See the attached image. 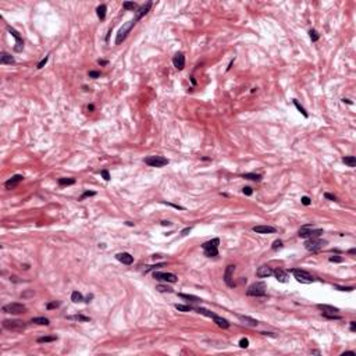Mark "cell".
<instances>
[{
    "mask_svg": "<svg viewBox=\"0 0 356 356\" xmlns=\"http://www.w3.org/2000/svg\"><path fill=\"white\" fill-rule=\"evenodd\" d=\"M57 341V337L56 335H46V337H40L38 338V342L39 344H45V342H55Z\"/></svg>",
    "mask_w": 356,
    "mask_h": 356,
    "instance_id": "f1b7e54d",
    "label": "cell"
},
{
    "mask_svg": "<svg viewBox=\"0 0 356 356\" xmlns=\"http://www.w3.org/2000/svg\"><path fill=\"white\" fill-rule=\"evenodd\" d=\"M292 274H294V277L297 278L298 282H302V284H312L316 281V278L312 276V274H309L307 271L305 270H301V268H294V270H291Z\"/></svg>",
    "mask_w": 356,
    "mask_h": 356,
    "instance_id": "3957f363",
    "label": "cell"
},
{
    "mask_svg": "<svg viewBox=\"0 0 356 356\" xmlns=\"http://www.w3.org/2000/svg\"><path fill=\"white\" fill-rule=\"evenodd\" d=\"M3 312L11 313V315H20V313L26 312V306L22 303H18V302H11V303L3 306Z\"/></svg>",
    "mask_w": 356,
    "mask_h": 356,
    "instance_id": "8992f818",
    "label": "cell"
},
{
    "mask_svg": "<svg viewBox=\"0 0 356 356\" xmlns=\"http://www.w3.org/2000/svg\"><path fill=\"white\" fill-rule=\"evenodd\" d=\"M14 57L11 55H8V53L6 52H2V55H0V64H14Z\"/></svg>",
    "mask_w": 356,
    "mask_h": 356,
    "instance_id": "ffe728a7",
    "label": "cell"
},
{
    "mask_svg": "<svg viewBox=\"0 0 356 356\" xmlns=\"http://www.w3.org/2000/svg\"><path fill=\"white\" fill-rule=\"evenodd\" d=\"M135 24H136V21H135V20H131V21H128V22H125L124 25H122L121 28H120V31H118L117 36H116V45H121L122 42L125 40L127 35L130 34V31L134 28V25H135Z\"/></svg>",
    "mask_w": 356,
    "mask_h": 356,
    "instance_id": "7a4b0ae2",
    "label": "cell"
},
{
    "mask_svg": "<svg viewBox=\"0 0 356 356\" xmlns=\"http://www.w3.org/2000/svg\"><path fill=\"white\" fill-rule=\"evenodd\" d=\"M238 317H239V320H241V321H244L245 324H248V325H252V327H255V325L259 324V321H257V320L250 319V317H248V316H241V315H238Z\"/></svg>",
    "mask_w": 356,
    "mask_h": 356,
    "instance_id": "603a6c76",
    "label": "cell"
},
{
    "mask_svg": "<svg viewBox=\"0 0 356 356\" xmlns=\"http://www.w3.org/2000/svg\"><path fill=\"white\" fill-rule=\"evenodd\" d=\"M323 234V230H313L312 225H305L299 230V237L301 238H319Z\"/></svg>",
    "mask_w": 356,
    "mask_h": 356,
    "instance_id": "52a82bcc",
    "label": "cell"
},
{
    "mask_svg": "<svg viewBox=\"0 0 356 356\" xmlns=\"http://www.w3.org/2000/svg\"><path fill=\"white\" fill-rule=\"evenodd\" d=\"M153 278L157 281H164V282H177L178 277L173 273H164V271H154Z\"/></svg>",
    "mask_w": 356,
    "mask_h": 356,
    "instance_id": "30bf717a",
    "label": "cell"
},
{
    "mask_svg": "<svg viewBox=\"0 0 356 356\" xmlns=\"http://www.w3.org/2000/svg\"><path fill=\"white\" fill-rule=\"evenodd\" d=\"M31 323H35V324H39V325H49L50 320L46 319V317H32Z\"/></svg>",
    "mask_w": 356,
    "mask_h": 356,
    "instance_id": "cb8c5ba5",
    "label": "cell"
},
{
    "mask_svg": "<svg viewBox=\"0 0 356 356\" xmlns=\"http://www.w3.org/2000/svg\"><path fill=\"white\" fill-rule=\"evenodd\" d=\"M150 7H152V2H148L146 4H143V6H140V7L136 10V14H135V21H139L140 18H142L143 16H146V14L149 13V10H150Z\"/></svg>",
    "mask_w": 356,
    "mask_h": 356,
    "instance_id": "2e32d148",
    "label": "cell"
},
{
    "mask_svg": "<svg viewBox=\"0 0 356 356\" xmlns=\"http://www.w3.org/2000/svg\"><path fill=\"white\" fill-rule=\"evenodd\" d=\"M234 271H235V266L234 264H230L227 266L225 271H224V281L228 287H234L235 284L232 282V277H234Z\"/></svg>",
    "mask_w": 356,
    "mask_h": 356,
    "instance_id": "7c38bea8",
    "label": "cell"
},
{
    "mask_svg": "<svg viewBox=\"0 0 356 356\" xmlns=\"http://www.w3.org/2000/svg\"><path fill=\"white\" fill-rule=\"evenodd\" d=\"M173 64H174V67L177 68V70H184V67H185V56H184V53H181V52H178L177 55L174 56V59H173Z\"/></svg>",
    "mask_w": 356,
    "mask_h": 356,
    "instance_id": "5bb4252c",
    "label": "cell"
},
{
    "mask_svg": "<svg viewBox=\"0 0 356 356\" xmlns=\"http://www.w3.org/2000/svg\"><path fill=\"white\" fill-rule=\"evenodd\" d=\"M59 305H60V303H59V302H56V301H55V302H50V303L46 305V309H49V310H50V309H56V307H59Z\"/></svg>",
    "mask_w": 356,
    "mask_h": 356,
    "instance_id": "bcb514c9",
    "label": "cell"
},
{
    "mask_svg": "<svg viewBox=\"0 0 356 356\" xmlns=\"http://www.w3.org/2000/svg\"><path fill=\"white\" fill-rule=\"evenodd\" d=\"M175 309L178 310V312H191V310H193L192 306H189V305H175Z\"/></svg>",
    "mask_w": 356,
    "mask_h": 356,
    "instance_id": "d6a6232c",
    "label": "cell"
},
{
    "mask_svg": "<svg viewBox=\"0 0 356 356\" xmlns=\"http://www.w3.org/2000/svg\"><path fill=\"white\" fill-rule=\"evenodd\" d=\"M24 179V177L21 174H16V175H13L11 178H8L7 181L4 182V187H6V189H14V188L17 187V185L20 184L21 181Z\"/></svg>",
    "mask_w": 356,
    "mask_h": 356,
    "instance_id": "4fadbf2b",
    "label": "cell"
},
{
    "mask_svg": "<svg viewBox=\"0 0 356 356\" xmlns=\"http://www.w3.org/2000/svg\"><path fill=\"white\" fill-rule=\"evenodd\" d=\"M122 7H124L125 10H138V6H136V3H134V2H125L124 4H122Z\"/></svg>",
    "mask_w": 356,
    "mask_h": 356,
    "instance_id": "836d02e7",
    "label": "cell"
},
{
    "mask_svg": "<svg viewBox=\"0 0 356 356\" xmlns=\"http://www.w3.org/2000/svg\"><path fill=\"white\" fill-rule=\"evenodd\" d=\"M317 307H319L323 313H338V312H339L338 307L330 306V305H317Z\"/></svg>",
    "mask_w": 356,
    "mask_h": 356,
    "instance_id": "7402d4cb",
    "label": "cell"
},
{
    "mask_svg": "<svg viewBox=\"0 0 356 356\" xmlns=\"http://www.w3.org/2000/svg\"><path fill=\"white\" fill-rule=\"evenodd\" d=\"M335 288L338 289V291H346V292H351V291H354V287H338V285H335Z\"/></svg>",
    "mask_w": 356,
    "mask_h": 356,
    "instance_id": "7bdbcfd3",
    "label": "cell"
},
{
    "mask_svg": "<svg viewBox=\"0 0 356 356\" xmlns=\"http://www.w3.org/2000/svg\"><path fill=\"white\" fill-rule=\"evenodd\" d=\"M93 109H95V107H93V104H89V106H88V110H91V112H92V110H93Z\"/></svg>",
    "mask_w": 356,
    "mask_h": 356,
    "instance_id": "94428289",
    "label": "cell"
},
{
    "mask_svg": "<svg viewBox=\"0 0 356 356\" xmlns=\"http://www.w3.org/2000/svg\"><path fill=\"white\" fill-rule=\"evenodd\" d=\"M96 195V192L95 191H85V192L82 193V195L79 196V200H83L85 198H89V196H95Z\"/></svg>",
    "mask_w": 356,
    "mask_h": 356,
    "instance_id": "74e56055",
    "label": "cell"
},
{
    "mask_svg": "<svg viewBox=\"0 0 356 356\" xmlns=\"http://www.w3.org/2000/svg\"><path fill=\"white\" fill-rule=\"evenodd\" d=\"M75 184V178H60L59 179V185L61 187H65V185H74Z\"/></svg>",
    "mask_w": 356,
    "mask_h": 356,
    "instance_id": "4dcf8cb0",
    "label": "cell"
},
{
    "mask_svg": "<svg viewBox=\"0 0 356 356\" xmlns=\"http://www.w3.org/2000/svg\"><path fill=\"white\" fill-rule=\"evenodd\" d=\"M342 102H344V103H348V104H352V102H351V100H349V99H342Z\"/></svg>",
    "mask_w": 356,
    "mask_h": 356,
    "instance_id": "680465c9",
    "label": "cell"
},
{
    "mask_svg": "<svg viewBox=\"0 0 356 356\" xmlns=\"http://www.w3.org/2000/svg\"><path fill=\"white\" fill-rule=\"evenodd\" d=\"M47 61H49V56H45V59H42L38 63L36 68H39V70H40V68H43L45 65H46V63H47Z\"/></svg>",
    "mask_w": 356,
    "mask_h": 356,
    "instance_id": "60d3db41",
    "label": "cell"
},
{
    "mask_svg": "<svg viewBox=\"0 0 356 356\" xmlns=\"http://www.w3.org/2000/svg\"><path fill=\"white\" fill-rule=\"evenodd\" d=\"M161 225H171L170 221H161Z\"/></svg>",
    "mask_w": 356,
    "mask_h": 356,
    "instance_id": "9f6ffc18",
    "label": "cell"
},
{
    "mask_svg": "<svg viewBox=\"0 0 356 356\" xmlns=\"http://www.w3.org/2000/svg\"><path fill=\"white\" fill-rule=\"evenodd\" d=\"M213 320H214V323L218 325L220 328H228L230 327V321L228 320H225V319H223V317H220V316H214L213 317Z\"/></svg>",
    "mask_w": 356,
    "mask_h": 356,
    "instance_id": "44dd1931",
    "label": "cell"
},
{
    "mask_svg": "<svg viewBox=\"0 0 356 356\" xmlns=\"http://www.w3.org/2000/svg\"><path fill=\"white\" fill-rule=\"evenodd\" d=\"M100 174H102V177H103L104 181H110V174H109V171H107V170H102Z\"/></svg>",
    "mask_w": 356,
    "mask_h": 356,
    "instance_id": "f6af8a7d",
    "label": "cell"
},
{
    "mask_svg": "<svg viewBox=\"0 0 356 356\" xmlns=\"http://www.w3.org/2000/svg\"><path fill=\"white\" fill-rule=\"evenodd\" d=\"M309 36H310V39H312V42H317L319 40V38H320V35H319V32L316 31V29H310L309 31Z\"/></svg>",
    "mask_w": 356,
    "mask_h": 356,
    "instance_id": "8d00e7d4",
    "label": "cell"
},
{
    "mask_svg": "<svg viewBox=\"0 0 356 356\" xmlns=\"http://www.w3.org/2000/svg\"><path fill=\"white\" fill-rule=\"evenodd\" d=\"M88 75H89V78H99L100 73H99V71H89Z\"/></svg>",
    "mask_w": 356,
    "mask_h": 356,
    "instance_id": "7dc6e473",
    "label": "cell"
},
{
    "mask_svg": "<svg viewBox=\"0 0 356 356\" xmlns=\"http://www.w3.org/2000/svg\"><path fill=\"white\" fill-rule=\"evenodd\" d=\"M97 63H99L100 65H106V64H107V60H99Z\"/></svg>",
    "mask_w": 356,
    "mask_h": 356,
    "instance_id": "11a10c76",
    "label": "cell"
},
{
    "mask_svg": "<svg viewBox=\"0 0 356 356\" xmlns=\"http://www.w3.org/2000/svg\"><path fill=\"white\" fill-rule=\"evenodd\" d=\"M324 198L328 199V200H333V202H335V200H337V196H335V195H333V193H328V192L324 193Z\"/></svg>",
    "mask_w": 356,
    "mask_h": 356,
    "instance_id": "f907efd6",
    "label": "cell"
},
{
    "mask_svg": "<svg viewBox=\"0 0 356 356\" xmlns=\"http://www.w3.org/2000/svg\"><path fill=\"white\" fill-rule=\"evenodd\" d=\"M342 260H344V259H342L341 256H331V257H330V262H331V263H341Z\"/></svg>",
    "mask_w": 356,
    "mask_h": 356,
    "instance_id": "c3c4849f",
    "label": "cell"
},
{
    "mask_svg": "<svg viewBox=\"0 0 356 356\" xmlns=\"http://www.w3.org/2000/svg\"><path fill=\"white\" fill-rule=\"evenodd\" d=\"M71 301H73L74 303H79V302H82V301H83L82 294H81V292H78V291H74L73 294H71Z\"/></svg>",
    "mask_w": 356,
    "mask_h": 356,
    "instance_id": "f546056e",
    "label": "cell"
},
{
    "mask_svg": "<svg viewBox=\"0 0 356 356\" xmlns=\"http://www.w3.org/2000/svg\"><path fill=\"white\" fill-rule=\"evenodd\" d=\"M252 230L257 234H273V232H276V228L271 225H255Z\"/></svg>",
    "mask_w": 356,
    "mask_h": 356,
    "instance_id": "d6986e66",
    "label": "cell"
},
{
    "mask_svg": "<svg viewBox=\"0 0 356 356\" xmlns=\"http://www.w3.org/2000/svg\"><path fill=\"white\" fill-rule=\"evenodd\" d=\"M325 245H327V242L323 241V239H319V238H309L306 242H305V248H306L309 252H313V253L321 250Z\"/></svg>",
    "mask_w": 356,
    "mask_h": 356,
    "instance_id": "277c9868",
    "label": "cell"
},
{
    "mask_svg": "<svg viewBox=\"0 0 356 356\" xmlns=\"http://www.w3.org/2000/svg\"><path fill=\"white\" fill-rule=\"evenodd\" d=\"M178 297L182 298V299H187V301H189V302H193V303H198V302L202 301V299L195 297V295H188V294H178Z\"/></svg>",
    "mask_w": 356,
    "mask_h": 356,
    "instance_id": "484cf974",
    "label": "cell"
},
{
    "mask_svg": "<svg viewBox=\"0 0 356 356\" xmlns=\"http://www.w3.org/2000/svg\"><path fill=\"white\" fill-rule=\"evenodd\" d=\"M143 161H145L148 166L156 167V169H160V167H164L166 164H169V159H166L163 156H149V157H146Z\"/></svg>",
    "mask_w": 356,
    "mask_h": 356,
    "instance_id": "ba28073f",
    "label": "cell"
},
{
    "mask_svg": "<svg viewBox=\"0 0 356 356\" xmlns=\"http://www.w3.org/2000/svg\"><path fill=\"white\" fill-rule=\"evenodd\" d=\"M342 161L346 164L348 167H355L356 166V157L355 156H346L342 159Z\"/></svg>",
    "mask_w": 356,
    "mask_h": 356,
    "instance_id": "83f0119b",
    "label": "cell"
},
{
    "mask_svg": "<svg viewBox=\"0 0 356 356\" xmlns=\"http://www.w3.org/2000/svg\"><path fill=\"white\" fill-rule=\"evenodd\" d=\"M106 11H107L106 4H100L99 7L96 8V14H97V17H99V20L103 21L104 18H106Z\"/></svg>",
    "mask_w": 356,
    "mask_h": 356,
    "instance_id": "d4e9b609",
    "label": "cell"
},
{
    "mask_svg": "<svg viewBox=\"0 0 356 356\" xmlns=\"http://www.w3.org/2000/svg\"><path fill=\"white\" fill-rule=\"evenodd\" d=\"M355 253H356V249H351V250H349V255H355Z\"/></svg>",
    "mask_w": 356,
    "mask_h": 356,
    "instance_id": "91938a15",
    "label": "cell"
},
{
    "mask_svg": "<svg viewBox=\"0 0 356 356\" xmlns=\"http://www.w3.org/2000/svg\"><path fill=\"white\" fill-rule=\"evenodd\" d=\"M351 331H356V321H351Z\"/></svg>",
    "mask_w": 356,
    "mask_h": 356,
    "instance_id": "db71d44e",
    "label": "cell"
},
{
    "mask_svg": "<svg viewBox=\"0 0 356 356\" xmlns=\"http://www.w3.org/2000/svg\"><path fill=\"white\" fill-rule=\"evenodd\" d=\"M323 317H325V319H330V320H341L342 317H341L339 315H337V313H321Z\"/></svg>",
    "mask_w": 356,
    "mask_h": 356,
    "instance_id": "e575fe53",
    "label": "cell"
},
{
    "mask_svg": "<svg viewBox=\"0 0 356 356\" xmlns=\"http://www.w3.org/2000/svg\"><path fill=\"white\" fill-rule=\"evenodd\" d=\"M164 264H166V263H160V264H156V266H149V267L145 270V273H149L150 270H154V268H157V267H163Z\"/></svg>",
    "mask_w": 356,
    "mask_h": 356,
    "instance_id": "681fc988",
    "label": "cell"
},
{
    "mask_svg": "<svg viewBox=\"0 0 356 356\" xmlns=\"http://www.w3.org/2000/svg\"><path fill=\"white\" fill-rule=\"evenodd\" d=\"M256 276L259 278H267V277L273 276V268L268 267V266H260L256 270Z\"/></svg>",
    "mask_w": 356,
    "mask_h": 356,
    "instance_id": "e0dca14e",
    "label": "cell"
},
{
    "mask_svg": "<svg viewBox=\"0 0 356 356\" xmlns=\"http://www.w3.org/2000/svg\"><path fill=\"white\" fill-rule=\"evenodd\" d=\"M232 64H234V60H231V61H230L228 67H227V71H230V68H231V65H232Z\"/></svg>",
    "mask_w": 356,
    "mask_h": 356,
    "instance_id": "6f0895ef",
    "label": "cell"
},
{
    "mask_svg": "<svg viewBox=\"0 0 356 356\" xmlns=\"http://www.w3.org/2000/svg\"><path fill=\"white\" fill-rule=\"evenodd\" d=\"M7 31L10 32V35L14 38V39H16V46H14V50L20 53L21 50H22V47H24V40H22V38H21L18 32H17L14 28H11V26H7Z\"/></svg>",
    "mask_w": 356,
    "mask_h": 356,
    "instance_id": "8fae6325",
    "label": "cell"
},
{
    "mask_svg": "<svg viewBox=\"0 0 356 356\" xmlns=\"http://www.w3.org/2000/svg\"><path fill=\"white\" fill-rule=\"evenodd\" d=\"M281 248H282V241H281V239H277V241H274L273 245H271V249H273V250L281 249Z\"/></svg>",
    "mask_w": 356,
    "mask_h": 356,
    "instance_id": "f35d334b",
    "label": "cell"
},
{
    "mask_svg": "<svg viewBox=\"0 0 356 356\" xmlns=\"http://www.w3.org/2000/svg\"><path fill=\"white\" fill-rule=\"evenodd\" d=\"M242 192H244L246 196H250L253 193V189L250 187H245V188H242Z\"/></svg>",
    "mask_w": 356,
    "mask_h": 356,
    "instance_id": "ee69618b",
    "label": "cell"
},
{
    "mask_svg": "<svg viewBox=\"0 0 356 356\" xmlns=\"http://www.w3.org/2000/svg\"><path fill=\"white\" fill-rule=\"evenodd\" d=\"M218 245H220V239L218 238H213L210 241L205 242L202 245L203 250H205V255L207 257H214L218 255Z\"/></svg>",
    "mask_w": 356,
    "mask_h": 356,
    "instance_id": "6da1fadb",
    "label": "cell"
},
{
    "mask_svg": "<svg viewBox=\"0 0 356 356\" xmlns=\"http://www.w3.org/2000/svg\"><path fill=\"white\" fill-rule=\"evenodd\" d=\"M242 178L252 179V181H262V175L255 174V173H245V174H242Z\"/></svg>",
    "mask_w": 356,
    "mask_h": 356,
    "instance_id": "4316f807",
    "label": "cell"
},
{
    "mask_svg": "<svg viewBox=\"0 0 356 356\" xmlns=\"http://www.w3.org/2000/svg\"><path fill=\"white\" fill-rule=\"evenodd\" d=\"M116 259H117L118 262H121L122 264H127V266H130V264H132V263H134V256L130 255L128 252L117 253V255H116Z\"/></svg>",
    "mask_w": 356,
    "mask_h": 356,
    "instance_id": "9a60e30c",
    "label": "cell"
},
{
    "mask_svg": "<svg viewBox=\"0 0 356 356\" xmlns=\"http://www.w3.org/2000/svg\"><path fill=\"white\" fill-rule=\"evenodd\" d=\"M246 295L248 297H264L266 295V284L264 282H255L248 288L246 291Z\"/></svg>",
    "mask_w": 356,
    "mask_h": 356,
    "instance_id": "5b68a950",
    "label": "cell"
},
{
    "mask_svg": "<svg viewBox=\"0 0 356 356\" xmlns=\"http://www.w3.org/2000/svg\"><path fill=\"white\" fill-rule=\"evenodd\" d=\"M302 203H303L305 206H309L310 203H312V200H310V198H307V196H303V198H302Z\"/></svg>",
    "mask_w": 356,
    "mask_h": 356,
    "instance_id": "816d5d0a",
    "label": "cell"
},
{
    "mask_svg": "<svg viewBox=\"0 0 356 356\" xmlns=\"http://www.w3.org/2000/svg\"><path fill=\"white\" fill-rule=\"evenodd\" d=\"M156 289L160 292H173V288H170V287H167V285H157Z\"/></svg>",
    "mask_w": 356,
    "mask_h": 356,
    "instance_id": "ab89813d",
    "label": "cell"
},
{
    "mask_svg": "<svg viewBox=\"0 0 356 356\" xmlns=\"http://www.w3.org/2000/svg\"><path fill=\"white\" fill-rule=\"evenodd\" d=\"M191 230H192V228H191V227H188V228L182 230V231H181V235H187L188 232H191Z\"/></svg>",
    "mask_w": 356,
    "mask_h": 356,
    "instance_id": "f5cc1de1",
    "label": "cell"
},
{
    "mask_svg": "<svg viewBox=\"0 0 356 356\" xmlns=\"http://www.w3.org/2000/svg\"><path fill=\"white\" fill-rule=\"evenodd\" d=\"M3 328L10 331H21L25 328V323L22 320H4L3 321Z\"/></svg>",
    "mask_w": 356,
    "mask_h": 356,
    "instance_id": "9c48e42d",
    "label": "cell"
},
{
    "mask_svg": "<svg viewBox=\"0 0 356 356\" xmlns=\"http://www.w3.org/2000/svg\"><path fill=\"white\" fill-rule=\"evenodd\" d=\"M68 320H78V321H91V319L82 315H74V316H67Z\"/></svg>",
    "mask_w": 356,
    "mask_h": 356,
    "instance_id": "1f68e13d",
    "label": "cell"
},
{
    "mask_svg": "<svg viewBox=\"0 0 356 356\" xmlns=\"http://www.w3.org/2000/svg\"><path fill=\"white\" fill-rule=\"evenodd\" d=\"M294 104H295V107H297V109H298V112H299V113H301V114H302V116H303V117H306V118H307V117H309V114H307V113H306V110H305V109H303V107H302V106H301V104H299V103H298V100H294Z\"/></svg>",
    "mask_w": 356,
    "mask_h": 356,
    "instance_id": "d590c367",
    "label": "cell"
},
{
    "mask_svg": "<svg viewBox=\"0 0 356 356\" xmlns=\"http://www.w3.org/2000/svg\"><path fill=\"white\" fill-rule=\"evenodd\" d=\"M273 274L274 277H276L277 281H280V282H287L289 278V274L288 271L282 270V268H277V270H273Z\"/></svg>",
    "mask_w": 356,
    "mask_h": 356,
    "instance_id": "ac0fdd59",
    "label": "cell"
},
{
    "mask_svg": "<svg viewBox=\"0 0 356 356\" xmlns=\"http://www.w3.org/2000/svg\"><path fill=\"white\" fill-rule=\"evenodd\" d=\"M239 346H241V348H248V346H249V339H248V338H241V339H239Z\"/></svg>",
    "mask_w": 356,
    "mask_h": 356,
    "instance_id": "b9f144b4",
    "label": "cell"
}]
</instances>
